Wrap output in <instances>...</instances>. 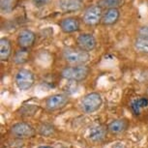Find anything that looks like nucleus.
Segmentation results:
<instances>
[{
    "label": "nucleus",
    "instance_id": "ddd939ff",
    "mask_svg": "<svg viewBox=\"0 0 148 148\" xmlns=\"http://www.w3.org/2000/svg\"><path fill=\"white\" fill-rule=\"evenodd\" d=\"M58 5L61 11L65 13H72L82 9V0H59Z\"/></svg>",
    "mask_w": 148,
    "mask_h": 148
},
{
    "label": "nucleus",
    "instance_id": "6ab92c4d",
    "mask_svg": "<svg viewBox=\"0 0 148 148\" xmlns=\"http://www.w3.org/2000/svg\"><path fill=\"white\" fill-rule=\"evenodd\" d=\"M134 47L136 51L140 52V53L148 54V40L147 39L138 37L134 42Z\"/></svg>",
    "mask_w": 148,
    "mask_h": 148
},
{
    "label": "nucleus",
    "instance_id": "0eeeda50",
    "mask_svg": "<svg viewBox=\"0 0 148 148\" xmlns=\"http://www.w3.org/2000/svg\"><path fill=\"white\" fill-rule=\"evenodd\" d=\"M103 12L102 8L99 5H93V6L88 7L83 13V21L85 24L89 26L97 25L100 21H102Z\"/></svg>",
    "mask_w": 148,
    "mask_h": 148
},
{
    "label": "nucleus",
    "instance_id": "f3484780",
    "mask_svg": "<svg viewBox=\"0 0 148 148\" xmlns=\"http://www.w3.org/2000/svg\"><path fill=\"white\" fill-rule=\"evenodd\" d=\"M36 130H37L38 135L44 136V138H51V136H54L55 133H56V129H55L53 125L47 122L41 123Z\"/></svg>",
    "mask_w": 148,
    "mask_h": 148
},
{
    "label": "nucleus",
    "instance_id": "2eb2a0df",
    "mask_svg": "<svg viewBox=\"0 0 148 148\" xmlns=\"http://www.w3.org/2000/svg\"><path fill=\"white\" fill-rule=\"evenodd\" d=\"M12 43L8 38H1L0 40V58L1 61H7L12 56Z\"/></svg>",
    "mask_w": 148,
    "mask_h": 148
},
{
    "label": "nucleus",
    "instance_id": "9d476101",
    "mask_svg": "<svg viewBox=\"0 0 148 148\" xmlns=\"http://www.w3.org/2000/svg\"><path fill=\"white\" fill-rule=\"evenodd\" d=\"M36 42V34L29 29H23L18 35V45L21 49H30Z\"/></svg>",
    "mask_w": 148,
    "mask_h": 148
},
{
    "label": "nucleus",
    "instance_id": "9b49d317",
    "mask_svg": "<svg viewBox=\"0 0 148 148\" xmlns=\"http://www.w3.org/2000/svg\"><path fill=\"white\" fill-rule=\"evenodd\" d=\"M108 131L110 135L117 136L124 133L128 129V122L125 119L118 118L110 121L108 125Z\"/></svg>",
    "mask_w": 148,
    "mask_h": 148
},
{
    "label": "nucleus",
    "instance_id": "39448f33",
    "mask_svg": "<svg viewBox=\"0 0 148 148\" xmlns=\"http://www.w3.org/2000/svg\"><path fill=\"white\" fill-rule=\"evenodd\" d=\"M10 134L14 138L18 139H29L36 136L37 130L29 123L21 121L11 126Z\"/></svg>",
    "mask_w": 148,
    "mask_h": 148
},
{
    "label": "nucleus",
    "instance_id": "20e7f679",
    "mask_svg": "<svg viewBox=\"0 0 148 148\" xmlns=\"http://www.w3.org/2000/svg\"><path fill=\"white\" fill-rule=\"evenodd\" d=\"M15 84L18 90L28 91L35 84V75L28 69H18L15 75Z\"/></svg>",
    "mask_w": 148,
    "mask_h": 148
},
{
    "label": "nucleus",
    "instance_id": "6e6552de",
    "mask_svg": "<svg viewBox=\"0 0 148 148\" xmlns=\"http://www.w3.org/2000/svg\"><path fill=\"white\" fill-rule=\"evenodd\" d=\"M77 46L84 51H92L97 47V40L95 36L90 33H82L77 38Z\"/></svg>",
    "mask_w": 148,
    "mask_h": 148
},
{
    "label": "nucleus",
    "instance_id": "aec40b11",
    "mask_svg": "<svg viewBox=\"0 0 148 148\" xmlns=\"http://www.w3.org/2000/svg\"><path fill=\"white\" fill-rule=\"evenodd\" d=\"M0 8H1L2 14L11 13L14 8V0H1Z\"/></svg>",
    "mask_w": 148,
    "mask_h": 148
},
{
    "label": "nucleus",
    "instance_id": "412c9836",
    "mask_svg": "<svg viewBox=\"0 0 148 148\" xmlns=\"http://www.w3.org/2000/svg\"><path fill=\"white\" fill-rule=\"evenodd\" d=\"M122 3V0H100V4L108 9L110 8H117Z\"/></svg>",
    "mask_w": 148,
    "mask_h": 148
},
{
    "label": "nucleus",
    "instance_id": "5701e85b",
    "mask_svg": "<svg viewBox=\"0 0 148 148\" xmlns=\"http://www.w3.org/2000/svg\"><path fill=\"white\" fill-rule=\"evenodd\" d=\"M51 1V0H32L33 4H34L36 7H44L49 4Z\"/></svg>",
    "mask_w": 148,
    "mask_h": 148
},
{
    "label": "nucleus",
    "instance_id": "f8f14e48",
    "mask_svg": "<svg viewBox=\"0 0 148 148\" xmlns=\"http://www.w3.org/2000/svg\"><path fill=\"white\" fill-rule=\"evenodd\" d=\"M59 26L64 33L71 34L79 29V22L75 18H66L59 22Z\"/></svg>",
    "mask_w": 148,
    "mask_h": 148
},
{
    "label": "nucleus",
    "instance_id": "4468645a",
    "mask_svg": "<svg viewBox=\"0 0 148 148\" xmlns=\"http://www.w3.org/2000/svg\"><path fill=\"white\" fill-rule=\"evenodd\" d=\"M120 18V11L117 8L108 9L102 18V23L104 25H113Z\"/></svg>",
    "mask_w": 148,
    "mask_h": 148
},
{
    "label": "nucleus",
    "instance_id": "4be33fe9",
    "mask_svg": "<svg viewBox=\"0 0 148 148\" xmlns=\"http://www.w3.org/2000/svg\"><path fill=\"white\" fill-rule=\"evenodd\" d=\"M138 37L147 39L148 40V25L142 26L138 30Z\"/></svg>",
    "mask_w": 148,
    "mask_h": 148
},
{
    "label": "nucleus",
    "instance_id": "393cba45",
    "mask_svg": "<svg viewBox=\"0 0 148 148\" xmlns=\"http://www.w3.org/2000/svg\"><path fill=\"white\" fill-rule=\"evenodd\" d=\"M38 148H52V147L49 146V145H40Z\"/></svg>",
    "mask_w": 148,
    "mask_h": 148
},
{
    "label": "nucleus",
    "instance_id": "1a4fd4ad",
    "mask_svg": "<svg viewBox=\"0 0 148 148\" xmlns=\"http://www.w3.org/2000/svg\"><path fill=\"white\" fill-rule=\"evenodd\" d=\"M108 131V127L102 124H96L90 127L88 131V138L89 140L94 143H100L107 138Z\"/></svg>",
    "mask_w": 148,
    "mask_h": 148
},
{
    "label": "nucleus",
    "instance_id": "dca6fc26",
    "mask_svg": "<svg viewBox=\"0 0 148 148\" xmlns=\"http://www.w3.org/2000/svg\"><path fill=\"white\" fill-rule=\"evenodd\" d=\"M148 108V98L138 97L131 103V110L136 115H140L142 111Z\"/></svg>",
    "mask_w": 148,
    "mask_h": 148
},
{
    "label": "nucleus",
    "instance_id": "7ed1b4c3",
    "mask_svg": "<svg viewBox=\"0 0 148 148\" xmlns=\"http://www.w3.org/2000/svg\"><path fill=\"white\" fill-rule=\"evenodd\" d=\"M103 106V97L98 92L86 94L82 99L80 108L85 114H92L98 111Z\"/></svg>",
    "mask_w": 148,
    "mask_h": 148
},
{
    "label": "nucleus",
    "instance_id": "b1692460",
    "mask_svg": "<svg viewBox=\"0 0 148 148\" xmlns=\"http://www.w3.org/2000/svg\"><path fill=\"white\" fill-rule=\"evenodd\" d=\"M110 148H128L126 144L122 143V142H116L115 144H113Z\"/></svg>",
    "mask_w": 148,
    "mask_h": 148
},
{
    "label": "nucleus",
    "instance_id": "f257e3e1",
    "mask_svg": "<svg viewBox=\"0 0 148 148\" xmlns=\"http://www.w3.org/2000/svg\"><path fill=\"white\" fill-rule=\"evenodd\" d=\"M62 57L71 66L86 65L90 60V54L79 47H65L62 51Z\"/></svg>",
    "mask_w": 148,
    "mask_h": 148
},
{
    "label": "nucleus",
    "instance_id": "423d86ee",
    "mask_svg": "<svg viewBox=\"0 0 148 148\" xmlns=\"http://www.w3.org/2000/svg\"><path fill=\"white\" fill-rule=\"evenodd\" d=\"M70 97L65 93H55L47 97L44 101L45 110L49 112L60 110L69 103Z\"/></svg>",
    "mask_w": 148,
    "mask_h": 148
},
{
    "label": "nucleus",
    "instance_id": "f03ea898",
    "mask_svg": "<svg viewBox=\"0 0 148 148\" xmlns=\"http://www.w3.org/2000/svg\"><path fill=\"white\" fill-rule=\"evenodd\" d=\"M61 77L69 82H83L90 75V68L86 65L65 67L60 73Z\"/></svg>",
    "mask_w": 148,
    "mask_h": 148
},
{
    "label": "nucleus",
    "instance_id": "a211bd4d",
    "mask_svg": "<svg viewBox=\"0 0 148 148\" xmlns=\"http://www.w3.org/2000/svg\"><path fill=\"white\" fill-rule=\"evenodd\" d=\"M29 59V51L26 49H18L15 54H14V62L16 65H22L26 63Z\"/></svg>",
    "mask_w": 148,
    "mask_h": 148
}]
</instances>
